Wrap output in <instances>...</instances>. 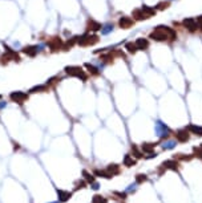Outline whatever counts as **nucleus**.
Listing matches in <instances>:
<instances>
[{
  "instance_id": "393cba45",
  "label": "nucleus",
  "mask_w": 202,
  "mask_h": 203,
  "mask_svg": "<svg viewBox=\"0 0 202 203\" xmlns=\"http://www.w3.org/2000/svg\"><path fill=\"white\" fill-rule=\"evenodd\" d=\"M85 68L88 69V72H89L91 75H93V76H99L100 75V72L97 70V68L93 66V65H91V64H85Z\"/></svg>"
},
{
  "instance_id": "aec40b11",
  "label": "nucleus",
  "mask_w": 202,
  "mask_h": 203,
  "mask_svg": "<svg viewBox=\"0 0 202 203\" xmlns=\"http://www.w3.org/2000/svg\"><path fill=\"white\" fill-rule=\"evenodd\" d=\"M88 29L89 31H99L101 29V24L100 23H97V21H94V20H89L88 21Z\"/></svg>"
},
{
  "instance_id": "f03ea898",
  "label": "nucleus",
  "mask_w": 202,
  "mask_h": 203,
  "mask_svg": "<svg viewBox=\"0 0 202 203\" xmlns=\"http://www.w3.org/2000/svg\"><path fill=\"white\" fill-rule=\"evenodd\" d=\"M65 73L72 77H79L81 78L82 81H87L88 80V76L85 73V70H82L81 66H67L65 68Z\"/></svg>"
},
{
  "instance_id": "b1692460",
  "label": "nucleus",
  "mask_w": 202,
  "mask_h": 203,
  "mask_svg": "<svg viewBox=\"0 0 202 203\" xmlns=\"http://www.w3.org/2000/svg\"><path fill=\"white\" fill-rule=\"evenodd\" d=\"M176 161H183V162H188V161H192L193 159V155H185V154H177L174 157Z\"/></svg>"
},
{
  "instance_id": "4be33fe9",
  "label": "nucleus",
  "mask_w": 202,
  "mask_h": 203,
  "mask_svg": "<svg viewBox=\"0 0 202 203\" xmlns=\"http://www.w3.org/2000/svg\"><path fill=\"white\" fill-rule=\"evenodd\" d=\"M79 37H73V39H71V40H68L67 43H64V45H63V49L64 51H69L73 45H75V43H76V40H77Z\"/></svg>"
},
{
  "instance_id": "412c9836",
  "label": "nucleus",
  "mask_w": 202,
  "mask_h": 203,
  "mask_svg": "<svg viewBox=\"0 0 202 203\" xmlns=\"http://www.w3.org/2000/svg\"><path fill=\"white\" fill-rule=\"evenodd\" d=\"M92 203H108V199H106L105 196H102V195H99V194H96V195H93Z\"/></svg>"
},
{
  "instance_id": "a211bd4d",
  "label": "nucleus",
  "mask_w": 202,
  "mask_h": 203,
  "mask_svg": "<svg viewBox=\"0 0 202 203\" xmlns=\"http://www.w3.org/2000/svg\"><path fill=\"white\" fill-rule=\"evenodd\" d=\"M93 175H96V177H100V178H105V179H111V175L106 173V170H99V169H96V170L93 171Z\"/></svg>"
},
{
  "instance_id": "2f4dec72",
  "label": "nucleus",
  "mask_w": 202,
  "mask_h": 203,
  "mask_svg": "<svg viewBox=\"0 0 202 203\" xmlns=\"http://www.w3.org/2000/svg\"><path fill=\"white\" fill-rule=\"evenodd\" d=\"M174 146H176V142H174V141H168V142H165L164 145H162L164 149H173Z\"/></svg>"
},
{
  "instance_id": "cd10ccee",
  "label": "nucleus",
  "mask_w": 202,
  "mask_h": 203,
  "mask_svg": "<svg viewBox=\"0 0 202 203\" xmlns=\"http://www.w3.org/2000/svg\"><path fill=\"white\" fill-rule=\"evenodd\" d=\"M125 48L128 49V52L129 53H136L138 49H137V47H136V44H133V43H128L126 45H125Z\"/></svg>"
},
{
  "instance_id": "f257e3e1",
  "label": "nucleus",
  "mask_w": 202,
  "mask_h": 203,
  "mask_svg": "<svg viewBox=\"0 0 202 203\" xmlns=\"http://www.w3.org/2000/svg\"><path fill=\"white\" fill-rule=\"evenodd\" d=\"M177 37L176 32L170 29L169 27H158L156 31L150 33V39L157 41H165V40H174Z\"/></svg>"
},
{
  "instance_id": "39448f33",
  "label": "nucleus",
  "mask_w": 202,
  "mask_h": 203,
  "mask_svg": "<svg viewBox=\"0 0 202 203\" xmlns=\"http://www.w3.org/2000/svg\"><path fill=\"white\" fill-rule=\"evenodd\" d=\"M48 47L51 48V51L52 52H57V51H60V49H63V45H64V43H63V40H61L60 37H51L49 40H48Z\"/></svg>"
},
{
  "instance_id": "6ab92c4d",
  "label": "nucleus",
  "mask_w": 202,
  "mask_h": 203,
  "mask_svg": "<svg viewBox=\"0 0 202 203\" xmlns=\"http://www.w3.org/2000/svg\"><path fill=\"white\" fill-rule=\"evenodd\" d=\"M49 88L47 85H39V87H35L29 90V93H43V92H48Z\"/></svg>"
},
{
  "instance_id": "9b49d317",
  "label": "nucleus",
  "mask_w": 202,
  "mask_h": 203,
  "mask_svg": "<svg viewBox=\"0 0 202 203\" xmlns=\"http://www.w3.org/2000/svg\"><path fill=\"white\" fill-rule=\"evenodd\" d=\"M183 25H185L189 31H192V32L198 28L197 20H194V19H185V20H183Z\"/></svg>"
},
{
  "instance_id": "f8f14e48",
  "label": "nucleus",
  "mask_w": 202,
  "mask_h": 203,
  "mask_svg": "<svg viewBox=\"0 0 202 203\" xmlns=\"http://www.w3.org/2000/svg\"><path fill=\"white\" fill-rule=\"evenodd\" d=\"M156 146L157 145L153 143V142H145V143H142L141 145V150H142V153H148V154H150V153H153V150H154Z\"/></svg>"
},
{
  "instance_id": "f704fd0d",
  "label": "nucleus",
  "mask_w": 202,
  "mask_h": 203,
  "mask_svg": "<svg viewBox=\"0 0 202 203\" xmlns=\"http://www.w3.org/2000/svg\"><path fill=\"white\" fill-rule=\"evenodd\" d=\"M197 24H198V28H201V29H202V16H201V17H198V19H197Z\"/></svg>"
},
{
  "instance_id": "473e14b6",
  "label": "nucleus",
  "mask_w": 202,
  "mask_h": 203,
  "mask_svg": "<svg viewBox=\"0 0 202 203\" xmlns=\"http://www.w3.org/2000/svg\"><path fill=\"white\" fill-rule=\"evenodd\" d=\"M113 194H114V195H117V196H120L121 199H126V194H125V193H118V191H114Z\"/></svg>"
},
{
  "instance_id": "f3484780",
  "label": "nucleus",
  "mask_w": 202,
  "mask_h": 203,
  "mask_svg": "<svg viewBox=\"0 0 202 203\" xmlns=\"http://www.w3.org/2000/svg\"><path fill=\"white\" fill-rule=\"evenodd\" d=\"M23 52H24L25 54H28V56L33 57L36 53H37V49H36V47H32V45H29V47H24V48H23Z\"/></svg>"
},
{
  "instance_id": "5701e85b",
  "label": "nucleus",
  "mask_w": 202,
  "mask_h": 203,
  "mask_svg": "<svg viewBox=\"0 0 202 203\" xmlns=\"http://www.w3.org/2000/svg\"><path fill=\"white\" fill-rule=\"evenodd\" d=\"M133 15L136 16V19H138V20H144V19H148V15L145 13L142 10H137V11H134L133 12Z\"/></svg>"
},
{
  "instance_id": "72a5a7b5",
  "label": "nucleus",
  "mask_w": 202,
  "mask_h": 203,
  "mask_svg": "<svg viewBox=\"0 0 202 203\" xmlns=\"http://www.w3.org/2000/svg\"><path fill=\"white\" fill-rule=\"evenodd\" d=\"M168 5H169V3H168V1H166V3H160V4H158V5H157V7H158V8H160V10H164V8H166V7H168Z\"/></svg>"
},
{
  "instance_id": "6e6552de",
  "label": "nucleus",
  "mask_w": 202,
  "mask_h": 203,
  "mask_svg": "<svg viewBox=\"0 0 202 203\" xmlns=\"http://www.w3.org/2000/svg\"><path fill=\"white\" fill-rule=\"evenodd\" d=\"M106 173H108L109 175H111V177L113 178L114 177V175H118L121 173V169H120V166L118 165H116V163H109L108 166H106Z\"/></svg>"
},
{
  "instance_id": "dca6fc26",
  "label": "nucleus",
  "mask_w": 202,
  "mask_h": 203,
  "mask_svg": "<svg viewBox=\"0 0 202 203\" xmlns=\"http://www.w3.org/2000/svg\"><path fill=\"white\" fill-rule=\"evenodd\" d=\"M134 44H136L137 49H141V51H144V49H146L149 47L148 40H145V39H137V41L134 43Z\"/></svg>"
},
{
  "instance_id": "7c9ffc66",
  "label": "nucleus",
  "mask_w": 202,
  "mask_h": 203,
  "mask_svg": "<svg viewBox=\"0 0 202 203\" xmlns=\"http://www.w3.org/2000/svg\"><path fill=\"white\" fill-rule=\"evenodd\" d=\"M142 11L146 12V15H154V13H156V10H154V8H149L148 5H144V7H142Z\"/></svg>"
},
{
  "instance_id": "c756f323",
  "label": "nucleus",
  "mask_w": 202,
  "mask_h": 203,
  "mask_svg": "<svg viewBox=\"0 0 202 203\" xmlns=\"http://www.w3.org/2000/svg\"><path fill=\"white\" fill-rule=\"evenodd\" d=\"M193 152H194L193 157H197V158H200L201 161H202V145L200 147H194V149H193Z\"/></svg>"
},
{
  "instance_id": "bb28decb",
  "label": "nucleus",
  "mask_w": 202,
  "mask_h": 203,
  "mask_svg": "<svg viewBox=\"0 0 202 203\" xmlns=\"http://www.w3.org/2000/svg\"><path fill=\"white\" fill-rule=\"evenodd\" d=\"M146 181H148V177H146L145 174H137L136 175V183L141 184L144 182H146Z\"/></svg>"
},
{
  "instance_id": "7ed1b4c3",
  "label": "nucleus",
  "mask_w": 202,
  "mask_h": 203,
  "mask_svg": "<svg viewBox=\"0 0 202 203\" xmlns=\"http://www.w3.org/2000/svg\"><path fill=\"white\" fill-rule=\"evenodd\" d=\"M99 41V37L96 35H84L79 39V45L81 47H89V45H94L96 43Z\"/></svg>"
},
{
  "instance_id": "c9c22d12",
  "label": "nucleus",
  "mask_w": 202,
  "mask_h": 203,
  "mask_svg": "<svg viewBox=\"0 0 202 203\" xmlns=\"http://www.w3.org/2000/svg\"><path fill=\"white\" fill-rule=\"evenodd\" d=\"M156 157H157V154H156V153H150V154L146 155L145 158H146V159H149V158H156Z\"/></svg>"
},
{
  "instance_id": "0eeeda50",
  "label": "nucleus",
  "mask_w": 202,
  "mask_h": 203,
  "mask_svg": "<svg viewBox=\"0 0 202 203\" xmlns=\"http://www.w3.org/2000/svg\"><path fill=\"white\" fill-rule=\"evenodd\" d=\"M174 137H176V140L178 141V142L185 143V142H188L189 138H190V133H189V131L186 130V128H185V129H180V130L176 131Z\"/></svg>"
},
{
  "instance_id": "2eb2a0df",
  "label": "nucleus",
  "mask_w": 202,
  "mask_h": 203,
  "mask_svg": "<svg viewBox=\"0 0 202 203\" xmlns=\"http://www.w3.org/2000/svg\"><path fill=\"white\" fill-rule=\"evenodd\" d=\"M82 177H84V181H85V182H87V183H91V184H93L94 181H96L94 175L91 174L89 171H87V170H82Z\"/></svg>"
},
{
  "instance_id": "9d476101",
  "label": "nucleus",
  "mask_w": 202,
  "mask_h": 203,
  "mask_svg": "<svg viewBox=\"0 0 202 203\" xmlns=\"http://www.w3.org/2000/svg\"><path fill=\"white\" fill-rule=\"evenodd\" d=\"M57 195H59V201L60 202H67L72 198V193L71 191H65V190H57Z\"/></svg>"
},
{
  "instance_id": "4468645a",
  "label": "nucleus",
  "mask_w": 202,
  "mask_h": 203,
  "mask_svg": "<svg viewBox=\"0 0 202 203\" xmlns=\"http://www.w3.org/2000/svg\"><path fill=\"white\" fill-rule=\"evenodd\" d=\"M122 163H124V166H126V167H132V166L136 165V159L130 154H126L124 157V159H122Z\"/></svg>"
},
{
  "instance_id": "ddd939ff",
  "label": "nucleus",
  "mask_w": 202,
  "mask_h": 203,
  "mask_svg": "<svg viewBox=\"0 0 202 203\" xmlns=\"http://www.w3.org/2000/svg\"><path fill=\"white\" fill-rule=\"evenodd\" d=\"M118 24H120L121 28H129V27L133 25V20L130 19V17H121L120 21H118Z\"/></svg>"
},
{
  "instance_id": "1a4fd4ad",
  "label": "nucleus",
  "mask_w": 202,
  "mask_h": 203,
  "mask_svg": "<svg viewBox=\"0 0 202 203\" xmlns=\"http://www.w3.org/2000/svg\"><path fill=\"white\" fill-rule=\"evenodd\" d=\"M186 130L190 134H195V135H198V137H202V126H197V125L192 124L186 128Z\"/></svg>"
},
{
  "instance_id": "c85d7f7f",
  "label": "nucleus",
  "mask_w": 202,
  "mask_h": 203,
  "mask_svg": "<svg viewBox=\"0 0 202 203\" xmlns=\"http://www.w3.org/2000/svg\"><path fill=\"white\" fill-rule=\"evenodd\" d=\"M87 187V182L85 181H76L75 182V190H80V189H85Z\"/></svg>"
},
{
  "instance_id": "a878e982",
  "label": "nucleus",
  "mask_w": 202,
  "mask_h": 203,
  "mask_svg": "<svg viewBox=\"0 0 202 203\" xmlns=\"http://www.w3.org/2000/svg\"><path fill=\"white\" fill-rule=\"evenodd\" d=\"M132 153H133V155L136 157V158H142L144 157V153L140 152V150L137 149L136 145H132Z\"/></svg>"
},
{
  "instance_id": "e433bc0d",
  "label": "nucleus",
  "mask_w": 202,
  "mask_h": 203,
  "mask_svg": "<svg viewBox=\"0 0 202 203\" xmlns=\"http://www.w3.org/2000/svg\"><path fill=\"white\" fill-rule=\"evenodd\" d=\"M19 149H20L19 143H13V150H19Z\"/></svg>"
},
{
  "instance_id": "20e7f679",
  "label": "nucleus",
  "mask_w": 202,
  "mask_h": 203,
  "mask_svg": "<svg viewBox=\"0 0 202 203\" xmlns=\"http://www.w3.org/2000/svg\"><path fill=\"white\" fill-rule=\"evenodd\" d=\"M10 100L16 104H19V105H23V104L28 100V94L24 93V92H12L10 94Z\"/></svg>"
},
{
  "instance_id": "423d86ee",
  "label": "nucleus",
  "mask_w": 202,
  "mask_h": 203,
  "mask_svg": "<svg viewBox=\"0 0 202 203\" xmlns=\"http://www.w3.org/2000/svg\"><path fill=\"white\" fill-rule=\"evenodd\" d=\"M178 166L180 163L176 161V159H168V161H164L161 163V170H160V174H162L164 170H178Z\"/></svg>"
}]
</instances>
